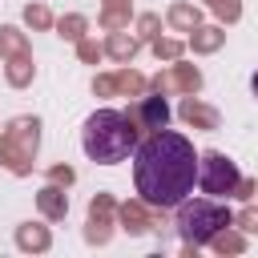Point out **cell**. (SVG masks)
Returning a JSON list of instances; mask_svg holds the SVG:
<instances>
[{"label": "cell", "mask_w": 258, "mask_h": 258, "mask_svg": "<svg viewBox=\"0 0 258 258\" xmlns=\"http://www.w3.org/2000/svg\"><path fill=\"white\" fill-rule=\"evenodd\" d=\"M133 185L145 206L177 210L198 185V153L189 137L173 129H153L133 149Z\"/></svg>", "instance_id": "1"}, {"label": "cell", "mask_w": 258, "mask_h": 258, "mask_svg": "<svg viewBox=\"0 0 258 258\" xmlns=\"http://www.w3.org/2000/svg\"><path fill=\"white\" fill-rule=\"evenodd\" d=\"M137 117L121 113V109H97L89 113L85 129H81V145H85V157L97 161V165H117L125 157H133L137 149Z\"/></svg>", "instance_id": "2"}, {"label": "cell", "mask_w": 258, "mask_h": 258, "mask_svg": "<svg viewBox=\"0 0 258 258\" xmlns=\"http://www.w3.org/2000/svg\"><path fill=\"white\" fill-rule=\"evenodd\" d=\"M234 218H230V210L222 206V202H214V198H185L181 206H177V234H181V242H189V246H206V242H214L226 226H230Z\"/></svg>", "instance_id": "3"}, {"label": "cell", "mask_w": 258, "mask_h": 258, "mask_svg": "<svg viewBox=\"0 0 258 258\" xmlns=\"http://www.w3.org/2000/svg\"><path fill=\"white\" fill-rule=\"evenodd\" d=\"M238 185H242V177H238V169H234V161H230L226 153L210 149V153L198 157V189H202V194H210V198H230Z\"/></svg>", "instance_id": "4"}, {"label": "cell", "mask_w": 258, "mask_h": 258, "mask_svg": "<svg viewBox=\"0 0 258 258\" xmlns=\"http://www.w3.org/2000/svg\"><path fill=\"white\" fill-rule=\"evenodd\" d=\"M36 121H28V117H20V121H12V129L0 137V161H8L16 173H24L28 169V161H32V153H36Z\"/></svg>", "instance_id": "5"}, {"label": "cell", "mask_w": 258, "mask_h": 258, "mask_svg": "<svg viewBox=\"0 0 258 258\" xmlns=\"http://www.w3.org/2000/svg\"><path fill=\"white\" fill-rule=\"evenodd\" d=\"M145 129H165V121H169V105H165V97L157 93V97H145L141 105H137V113H133Z\"/></svg>", "instance_id": "6"}, {"label": "cell", "mask_w": 258, "mask_h": 258, "mask_svg": "<svg viewBox=\"0 0 258 258\" xmlns=\"http://www.w3.org/2000/svg\"><path fill=\"white\" fill-rule=\"evenodd\" d=\"M109 234V198H97L89 210V242H105Z\"/></svg>", "instance_id": "7"}, {"label": "cell", "mask_w": 258, "mask_h": 258, "mask_svg": "<svg viewBox=\"0 0 258 258\" xmlns=\"http://www.w3.org/2000/svg\"><path fill=\"white\" fill-rule=\"evenodd\" d=\"M169 85H177V89H189V93H194V89L202 85V77H198V69H177L173 77H157V93H165Z\"/></svg>", "instance_id": "8"}, {"label": "cell", "mask_w": 258, "mask_h": 258, "mask_svg": "<svg viewBox=\"0 0 258 258\" xmlns=\"http://www.w3.org/2000/svg\"><path fill=\"white\" fill-rule=\"evenodd\" d=\"M181 117H185V121H198V125H206V129H214V125H218V117H214L210 109H202L194 97H189V101H181Z\"/></svg>", "instance_id": "9"}, {"label": "cell", "mask_w": 258, "mask_h": 258, "mask_svg": "<svg viewBox=\"0 0 258 258\" xmlns=\"http://www.w3.org/2000/svg\"><path fill=\"white\" fill-rule=\"evenodd\" d=\"M40 210H44L48 218H64V210H69V198H64L60 189H44V194H40Z\"/></svg>", "instance_id": "10"}, {"label": "cell", "mask_w": 258, "mask_h": 258, "mask_svg": "<svg viewBox=\"0 0 258 258\" xmlns=\"http://www.w3.org/2000/svg\"><path fill=\"white\" fill-rule=\"evenodd\" d=\"M121 218H125V230H133V234H141V230H145V214H141V206H125V210H121Z\"/></svg>", "instance_id": "11"}, {"label": "cell", "mask_w": 258, "mask_h": 258, "mask_svg": "<svg viewBox=\"0 0 258 258\" xmlns=\"http://www.w3.org/2000/svg\"><path fill=\"white\" fill-rule=\"evenodd\" d=\"M20 246H36V250H44V246H48V234H44V230H28V226H24V230H20Z\"/></svg>", "instance_id": "12"}, {"label": "cell", "mask_w": 258, "mask_h": 258, "mask_svg": "<svg viewBox=\"0 0 258 258\" xmlns=\"http://www.w3.org/2000/svg\"><path fill=\"white\" fill-rule=\"evenodd\" d=\"M214 246H218L222 254H226V250H242V238H234V234H218V238H214Z\"/></svg>", "instance_id": "13"}, {"label": "cell", "mask_w": 258, "mask_h": 258, "mask_svg": "<svg viewBox=\"0 0 258 258\" xmlns=\"http://www.w3.org/2000/svg\"><path fill=\"white\" fill-rule=\"evenodd\" d=\"M173 24H198V12H189V8H173Z\"/></svg>", "instance_id": "14"}, {"label": "cell", "mask_w": 258, "mask_h": 258, "mask_svg": "<svg viewBox=\"0 0 258 258\" xmlns=\"http://www.w3.org/2000/svg\"><path fill=\"white\" fill-rule=\"evenodd\" d=\"M133 48H137V44H133V40H125V36H117V40H113V52H117V56H133Z\"/></svg>", "instance_id": "15"}, {"label": "cell", "mask_w": 258, "mask_h": 258, "mask_svg": "<svg viewBox=\"0 0 258 258\" xmlns=\"http://www.w3.org/2000/svg\"><path fill=\"white\" fill-rule=\"evenodd\" d=\"M194 44H198V48H214V44H218V32H214V28H206V36H198Z\"/></svg>", "instance_id": "16"}, {"label": "cell", "mask_w": 258, "mask_h": 258, "mask_svg": "<svg viewBox=\"0 0 258 258\" xmlns=\"http://www.w3.org/2000/svg\"><path fill=\"white\" fill-rule=\"evenodd\" d=\"M242 230H258V210H246L242 214Z\"/></svg>", "instance_id": "17"}, {"label": "cell", "mask_w": 258, "mask_h": 258, "mask_svg": "<svg viewBox=\"0 0 258 258\" xmlns=\"http://www.w3.org/2000/svg\"><path fill=\"white\" fill-rule=\"evenodd\" d=\"M28 20H32V24H48V12H44V8H28Z\"/></svg>", "instance_id": "18"}, {"label": "cell", "mask_w": 258, "mask_h": 258, "mask_svg": "<svg viewBox=\"0 0 258 258\" xmlns=\"http://www.w3.org/2000/svg\"><path fill=\"white\" fill-rule=\"evenodd\" d=\"M250 89H254V97H258V73H254V81H250Z\"/></svg>", "instance_id": "19"}]
</instances>
